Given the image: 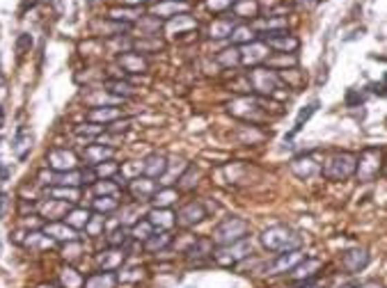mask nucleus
I'll return each mask as SVG.
<instances>
[{"instance_id":"cd10ccee","label":"nucleus","mask_w":387,"mask_h":288,"mask_svg":"<svg viewBox=\"0 0 387 288\" xmlns=\"http://www.w3.org/2000/svg\"><path fill=\"white\" fill-rule=\"evenodd\" d=\"M229 14L234 19H243V21H252L259 17V0H236L232 5Z\"/></svg>"},{"instance_id":"9b49d317","label":"nucleus","mask_w":387,"mask_h":288,"mask_svg":"<svg viewBox=\"0 0 387 288\" xmlns=\"http://www.w3.org/2000/svg\"><path fill=\"white\" fill-rule=\"evenodd\" d=\"M240 50V64L243 66H259V64H264L268 60V55L273 53L271 48H268V44L266 41H250V44H245V46H238Z\"/></svg>"},{"instance_id":"0e129e2a","label":"nucleus","mask_w":387,"mask_h":288,"mask_svg":"<svg viewBox=\"0 0 387 288\" xmlns=\"http://www.w3.org/2000/svg\"><path fill=\"white\" fill-rule=\"evenodd\" d=\"M37 288H62V286H53V284H41V286H37Z\"/></svg>"},{"instance_id":"a19ab883","label":"nucleus","mask_w":387,"mask_h":288,"mask_svg":"<svg viewBox=\"0 0 387 288\" xmlns=\"http://www.w3.org/2000/svg\"><path fill=\"white\" fill-rule=\"evenodd\" d=\"M21 245L28 247V249H37V252H39V249H50V247H53V240H50L44 231H28L26 238L21 240Z\"/></svg>"},{"instance_id":"b1692460","label":"nucleus","mask_w":387,"mask_h":288,"mask_svg":"<svg viewBox=\"0 0 387 288\" xmlns=\"http://www.w3.org/2000/svg\"><path fill=\"white\" fill-rule=\"evenodd\" d=\"M184 254L191 263L202 265L207 258H211V254H214V242H211V238H195V242Z\"/></svg>"},{"instance_id":"4c0bfd02","label":"nucleus","mask_w":387,"mask_h":288,"mask_svg":"<svg viewBox=\"0 0 387 288\" xmlns=\"http://www.w3.org/2000/svg\"><path fill=\"white\" fill-rule=\"evenodd\" d=\"M12 149H14V153H17L19 160H26L28 153H30V149H32V135L23 126L17 131V137H14Z\"/></svg>"},{"instance_id":"4be33fe9","label":"nucleus","mask_w":387,"mask_h":288,"mask_svg":"<svg viewBox=\"0 0 387 288\" xmlns=\"http://www.w3.org/2000/svg\"><path fill=\"white\" fill-rule=\"evenodd\" d=\"M44 233H46L50 240H57V242H71V240H78L76 229H71L67 222H64V220H55V222H46V224H44Z\"/></svg>"},{"instance_id":"2f4dec72","label":"nucleus","mask_w":387,"mask_h":288,"mask_svg":"<svg viewBox=\"0 0 387 288\" xmlns=\"http://www.w3.org/2000/svg\"><path fill=\"white\" fill-rule=\"evenodd\" d=\"M234 28H236L234 17H218L214 19V23L209 26V37L211 39H227Z\"/></svg>"},{"instance_id":"393cba45","label":"nucleus","mask_w":387,"mask_h":288,"mask_svg":"<svg viewBox=\"0 0 387 288\" xmlns=\"http://www.w3.org/2000/svg\"><path fill=\"white\" fill-rule=\"evenodd\" d=\"M294 0H259V17H289Z\"/></svg>"},{"instance_id":"de8ad7c7","label":"nucleus","mask_w":387,"mask_h":288,"mask_svg":"<svg viewBox=\"0 0 387 288\" xmlns=\"http://www.w3.org/2000/svg\"><path fill=\"white\" fill-rule=\"evenodd\" d=\"M94 172H97L99 179H115V176L122 174V165L111 158V160H106V162H101V165L94 167Z\"/></svg>"},{"instance_id":"ea45409f","label":"nucleus","mask_w":387,"mask_h":288,"mask_svg":"<svg viewBox=\"0 0 387 288\" xmlns=\"http://www.w3.org/2000/svg\"><path fill=\"white\" fill-rule=\"evenodd\" d=\"M57 282H60L62 288H83L85 286V277L80 275L76 268H62L57 272Z\"/></svg>"},{"instance_id":"e2e57ef3","label":"nucleus","mask_w":387,"mask_h":288,"mask_svg":"<svg viewBox=\"0 0 387 288\" xmlns=\"http://www.w3.org/2000/svg\"><path fill=\"white\" fill-rule=\"evenodd\" d=\"M381 176H385V179H387V153H385V160H383V174Z\"/></svg>"},{"instance_id":"c9c22d12","label":"nucleus","mask_w":387,"mask_h":288,"mask_svg":"<svg viewBox=\"0 0 387 288\" xmlns=\"http://www.w3.org/2000/svg\"><path fill=\"white\" fill-rule=\"evenodd\" d=\"M257 39L259 37H257V32H254V28L250 23H238L229 35V41L234 44V46H245V44L257 41Z\"/></svg>"},{"instance_id":"dca6fc26","label":"nucleus","mask_w":387,"mask_h":288,"mask_svg":"<svg viewBox=\"0 0 387 288\" xmlns=\"http://www.w3.org/2000/svg\"><path fill=\"white\" fill-rule=\"evenodd\" d=\"M303 258H305V254L301 252V249H294V252H282V254H277V258H275L271 265H266V272H268V275L291 272L298 263L303 261Z\"/></svg>"},{"instance_id":"7c9ffc66","label":"nucleus","mask_w":387,"mask_h":288,"mask_svg":"<svg viewBox=\"0 0 387 288\" xmlns=\"http://www.w3.org/2000/svg\"><path fill=\"white\" fill-rule=\"evenodd\" d=\"M117 284H120V279H117L115 272L99 270V272H94V275L85 277L83 288H115Z\"/></svg>"},{"instance_id":"bf43d9fd","label":"nucleus","mask_w":387,"mask_h":288,"mask_svg":"<svg viewBox=\"0 0 387 288\" xmlns=\"http://www.w3.org/2000/svg\"><path fill=\"white\" fill-rule=\"evenodd\" d=\"M7 202H10V197H7V192L0 190V220L5 218V209H7Z\"/></svg>"},{"instance_id":"423d86ee","label":"nucleus","mask_w":387,"mask_h":288,"mask_svg":"<svg viewBox=\"0 0 387 288\" xmlns=\"http://www.w3.org/2000/svg\"><path fill=\"white\" fill-rule=\"evenodd\" d=\"M383 160L385 149L381 146H367L357 153V165H355V179L360 183H371L383 174Z\"/></svg>"},{"instance_id":"69168bd1","label":"nucleus","mask_w":387,"mask_h":288,"mask_svg":"<svg viewBox=\"0 0 387 288\" xmlns=\"http://www.w3.org/2000/svg\"><path fill=\"white\" fill-rule=\"evenodd\" d=\"M301 288H321V286H314V284H310V282H308V284H303Z\"/></svg>"},{"instance_id":"5701e85b","label":"nucleus","mask_w":387,"mask_h":288,"mask_svg":"<svg viewBox=\"0 0 387 288\" xmlns=\"http://www.w3.org/2000/svg\"><path fill=\"white\" fill-rule=\"evenodd\" d=\"M179 14H188V3H177V0H158V5L151 7V17L170 21Z\"/></svg>"},{"instance_id":"c03bdc74","label":"nucleus","mask_w":387,"mask_h":288,"mask_svg":"<svg viewBox=\"0 0 387 288\" xmlns=\"http://www.w3.org/2000/svg\"><path fill=\"white\" fill-rule=\"evenodd\" d=\"M117 209H120V202H117V197H97L92 202V211L94 213H101V215L115 213Z\"/></svg>"},{"instance_id":"bb28decb","label":"nucleus","mask_w":387,"mask_h":288,"mask_svg":"<svg viewBox=\"0 0 387 288\" xmlns=\"http://www.w3.org/2000/svg\"><path fill=\"white\" fill-rule=\"evenodd\" d=\"M147 220L154 224V229H158V231H172V229L177 227V213L170 209H154L147 215Z\"/></svg>"},{"instance_id":"0eeeda50","label":"nucleus","mask_w":387,"mask_h":288,"mask_svg":"<svg viewBox=\"0 0 387 288\" xmlns=\"http://www.w3.org/2000/svg\"><path fill=\"white\" fill-rule=\"evenodd\" d=\"M250 254H252V242L250 238H245V240L232 242V245H225V247H214L211 261H216V265H220V268H234V265H238L240 261H245Z\"/></svg>"},{"instance_id":"ddd939ff","label":"nucleus","mask_w":387,"mask_h":288,"mask_svg":"<svg viewBox=\"0 0 387 288\" xmlns=\"http://www.w3.org/2000/svg\"><path fill=\"white\" fill-rule=\"evenodd\" d=\"M126 190L129 195L135 199V202H151V197L156 195V181L154 179H147V176H133L129 183H126Z\"/></svg>"},{"instance_id":"6e6552de","label":"nucleus","mask_w":387,"mask_h":288,"mask_svg":"<svg viewBox=\"0 0 387 288\" xmlns=\"http://www.w3.org/2000/svg\"><path fill=\"white\" fill-rule=\"evenodd\" d=\"M321 165H323V160H319V151H303L296 158H291L289 169L301 181H310L321 174Z\"/></svg>"},{"instance_id":"49530a36","label":"nucleus","mask_w":387,"mask_h":288,"mask_svg":"<svg viewBox=\"0 0 387 288\" xmlns=\"http://www.w3.org/2000/svg\"><path fill=\"white\" fill-rule=\"evenodd\" d=\"M317 110H319V101H312L310 106H305V108L301 110V113H298V117H296V124H294V131L289 133V137H294L296 133L301 131V128L305 126V124L310 122V117H312L314 113H317Z\"/></svg>"},{"instance_id":"f3484780","label":"nucleus","mask_w":387,"mask_h":288,"mask_svg":"<svg viewBox=\"0 0 387 288\" xmlns=\"http://www.w3.org/2000/svg\"><path fill=\"white\" fill-rule=\"evenodd\" d=\"M69 209H71V204L60 202V199H50V197H46V199H44V202L37 206L39 215H41L44 220H48V222H55V220H64V218H67Z\"/></svg>"},{"instance_id":"58836bf2","label":"nucleus","mask_w":387,"mask_h":288,"mask_svg":"<svg viewBox=\"0 0 387 288\" xmlns=\"http://www.w3.org/2000/svg\"><path fill=\"white\" fill-rule=\"evenodd\" d=\"M177 199H179V190L165 186L156 190V195L151 197V204H154V209H170V206L177 204Z\"/></svg>"},{"instance_id":"20e7f679","label":"nucleus","mask_w":387,"mask_h":288,"mask_svg":"<svg viewBox=\"0 0 387 288\" xmlns=\"http://www.w3.org/2000/svg\"><path fill=\"white\" fill-rule=\"evenodd\" d=\"M247 80H250V87H252V94L257 96H264V99H273L277 96L280 90H287L280 78V73L268 69L266 64H259V66H252L250 71L245 73Z\"/></svg>"},{"instance_id":"f8f14e48","label":"nucleus","mask_w":387,"mask_h":288,"mask_svg":"<svg viewBox=\"0 0 387 288\" xmlns=\"http://www.w3.org/2000/svg\"><path fill=\"white\" fill-rule=\"evenodd\" d=\"M207 218H209V213H207V209H204L202 202H188L177 211V227L193 229L197 224H202Z\"/></svg>"},{"instance_id":"8fccbe9b","label":"nucleus","mask_w":387,"mask_h":288,"mask_svg":"<svg viewBox=\"0 0 387 288\" xmlns=\"http://www.w3.org/2000/svg\"><path fill=\"white\" fill-rule=\"evenodd\" d=\"M135 48L140 50V53H149V50H160L163 48V44H160L158 37H154V35H144V39L135 41Z\"/></svg>"},{"instance_id":"f03ea898","label":"nucleus","mask_w":387,"mask_h":288,"mask_svg":"<svg viewBox=\"0 0 387 288\" xmlns=\"http://www.w3.org/2000/svg\"><path fill=\"white\" fill-rule=\"evenodd\" d=\"M261 245H264L268 252L282 254V252H294V249L303 247V236L296 231L294 227L289 224H273L261 231Z\"/></svg>"},{"instance_id":"f704fd0d","label":"nucleus","mask_w":387,"mask_h":288,"mask_svg":"<svg viewBox=\"0 0 387 288\" xmlns=\"http://www.w3.org/2000/svg\"><path fill=\"white\" fill-rule=\"evenodd\" d=\"M104 90L111 92L113 96H117V99H131V96L135 94V87L126 83V80L122 78H108L104 83Z\"/></svg>"},{"instance_id":"aec40b11","label":"nucleus","mask_w":387,"mask_h":288,"mask_svg":"<svg viewBox=\"0 0 387 288\" xmlns=\"http://www.w3.org/2000/svg\"><path fill=\"white\" fill-rule=\"evenodd\" d=\"M117 64L122 66V71L126 73H147L149 71V60L142 53H135V50H126L117 57Z\"/></svg>"},{"instance_id":"9d476101","label":"nucleus","mask_w":387,"mask_h":288,"mask_svg":"<svg viewBox=\"0 0 387 288\" xmlns=\"http://www.w3.org/2000/svg\"><path fill=\"white\" fill-rule=\"evenodd\" d=\"M259 39L266 41L273 53H296V50L301 48V39H298L296 35H291L289 30L264 35V37H259Z\"/></svg>"},{"instance_id":"f257e3e1","label":"nucleus","mask_w":387,"mask_h":288,"mask_svg":"<svg viewBox=\"0 0 387 288\" xmlns=\"http://www.w3.org/2000/svg\"><path fill=\"white\" fill-rule=\"evenodd\" d=\"M227 113L234 119L247 124V126H261V124L271 122L273 117L280 115L271 110V99H264L257 94H243L232 99L227 103Z\"/></svg>"},{"instance_id":"338daca9","label":"nucleus","mask_w":387,"mask_h":288,"mask_svg":"<svg viewBox=\"0 0 387 288\" xmlns=\"http://www.w3.org/2000/svg\"><path fill=\"white\" fill-rule=\"evenodd\" d=\"M0 126H3V110H0Z\"/></svg>"},{"instance_id":"2eb2a0df","label":"nucleus","mask_w":387,"mask_h":288,"mask_svg":"<svg viewBox=\"0 0 387 288\" xmlns=\"http://www.w3.org/2000/svg\"><path fill=\"white\" fill-rule=\"evenodd\" d=\"M321 270H323V261H321V258H303V261L291 270V279L298 284H308Z\"/></svg>"},{"instance_id":"09e8293b","label":"nucleus","mask_w":387,"mask_h":288,"mask_svg":"<svg viewBox=\"0 0 387 288\" xmlns=\"http://www.w3.org/2000/svg\"><path fill=\"white\" fill-rule=\"evenodd\" d=\"M216 60L223 66H236V64H240V50H238V46L227 48V50H223V53H218Z\"/></svg>"},{"instance_id":"5fc2aeb1","label":"nucleus","mask_w":387,"mask_h":288,"mask_svg":"<svg viewBox=\"0 0 387 288\" xmlns=\"http://www.w3.org/2000/svg\"><path fill=\"white\" fill-rule=\"evenodd\" d=\"M104 227H106V215H101V213H97V215H92L90 224H87L85 231L90 233V236H99L101 229H104Z\"/></svg>"},{"instance_id":"e433bc0d","label":"nucleus","mask_w":387,"mask_h":288,"mask_svg":"<svg viewBox=\"0 0 387 288\" xmlns=\"http://www.w3.org/2000/svg\"><path fill=\"white\" fill-rule=\"evenodd\" d=\"M172 231H154L149 236L147 240H144V249H147V252H163V249H167L172 245Z\"/></svg>"},{"instance_id":"13d9d810","label":"nucleus","mask_w":387,"mask_h":288,"mask_svg":"<svg viewBox=\"0 0 387 288\" xmlns=\"http://www.w3.org/2000/svg\"><path fill=\"white\" fill-rule=\"evenodd\" d=\"M362 101H364V99H362V96H357L355 90H350L348 96H346V106H348V108H353V106H357V103H362Z\"/></svg>"},{"instance_id":"72a5a7b5","label":"nucleus","mask_w":387,"mask_h":288,"mask_svg":"<svg viewBox=\"0 0 387 288\" xmlns=\"http://www.w3.org/2000/svg\"><path fill=\"white\" fill-rule=\"evenodd\" d=\"M142 17H144L142 7H115V10H111V14H108V19L120 21V23H126V26H131L133 21H140Z\"/></svg>"},{"instance_id":"4468645a","label":"nucleus","mask_w":387,"mask_h":288,"mask_svg":"<svg viewBox=\"0 0 387 288\" xmlns=\"http://www.w3.org/2000/svg\"><path fill=\"white\" fill-rule=\"evenodd\" d=\"M341 268L346 270V275H357L369 265V252L364 247H350L341 254Z\"/></svg>"},{"instance_id":"864d4df0","label":"nucleus","mask_w":387,"mask_h":288,"mask_svg":"<svg viewBox=\"0 0 387 288\" xmlns=\"http://www.w3.org/2000/svg\"><path fill=\"white\" fill-rule=\"evenodd\" d=\"M142 272H144V268H140V265H133V268H129L126 272H122L117 279L124 282V284H133V282H140V279L144 277Z\"/></svg>"},{"instance_id":"a878e982","label":"nucleus","mask_w":387,"mask_h":288,"mask_svg":"<svg viewBox=\"0 0 387 288\" xmlns=\"http://www.w3.org/2000/svg\"><path fill=\"white\" fill-rule=\"evenodd\" d=\"M115 156V149L113 146H104V144H87L85 146V153H83V160L87 167H97L101 162L111 160Z\"/></svg>"},{"instance_id":"a18cd8bd","label":"nucleus","mask_w":387,"mask_h":288,"mask_svg":"<svg viewBox=\"0 0 387 288\" xmlns=\"http://www.w3.org/2000/svg\"><path fill=\"white\" fill-rule=\"evenodd\" d=\"M154 231H156L154 224H151L149 220L144 218V220H138V222H135L133 227H131V238H135V240H142V242H144V240H147Z\"/></svg>"},{"instance_id":"1a4fd4ad","label":"nucleus","mask_w":387,"mask_h":288,"mask_svg":"<svg viewBox=\"0 0 387 288\" xmlns=\"http://www.w3.org/2000/svg\"><path fill=\"white\" fill-rule=\"evenodd\" d=\"M46 165L50 167V172H74L78 169V156L71 149L55 146L46 153Z\"/></svg>"},{"instance_id":"473e14b6","label":"nucleus","mask_w":387,"mask_h":288,"mask_svg":"<svg viewBox=\"0 0 387 288\" xmlns=\"http://www.w3.org/2000/svg\"><path fill=\"white\" fill-rule=\"evenodd\" d=\"M90 220H92V211L80 209V206H71L67 218H64V222H67L71 229H76V231H80V229L85 231L87 224H90Z\"/></svg>"},{"instance_id":"79ce46f5","label":"nucleus","mask_w":387,"mask_h":288,"mask_svg":"<svg viewBox=\"0 0 387 288\" xmlns=\"http://www.w3.org/2000/svg\"><path fill=\"white\" fill-rule=\"evenodd\" d=\"M131 240H133V238H131V229L124 227V224L113 229V231L106 236L108 247H122V249H126V245H129Z\"/></svg>"},{"instance_id":"6ab92c4d","label":"nucleus","mask_w":387,"mask_h":288,"mask_svg":"<svg viewBox=\"0 0 387 288\" xmlns=\"http://www.w3.org/2000/svg\"><path fill=\"white\" fill-rule=\"evenodd\" d=\"M85 119L90 124H99V126H111V124L122 119V110L115 106H97L87 113Z\"/></svg>"},{"instance_id":"7ed1b4c3","label":"nucleus","mask_w":387,"mask_h":288,"mask_svg":"<svg viewBox=\"0 0 387 288\" xmlns=\"http://www.w3.org/2000/svg\"><path fill=\"white\" fill-rule=\"evenodd\" d=\"M357 165V153L350 151H332L328 153V158L321 165V176H325L328 181H348L350 176H355Z\"/></svg>"},{"instance_id":"3c124183","label":"nucleus","mask_w":387,"mask_h":288,"mask_svg":"<svg viewBox=\"0 0 387 288\" xmlns=\"http://www.w3.org/2000/svg\"><path fill=\"white\" fill-rule=\"evenodd\" d=\"M80 252H83V242H80V240L64 242L62 256L67 258V261H78V258H80Z\"/></svg>"},{"instance_id":"412c9836","label":"nucleus","mask_w":387,"mask_h":288,"mask_svg":"<svg viewBox=\"0 0 387 288\" xmlns=\"http://www.w3.org/2000/svg\"><path fill=\"white\" fill-rule=\"evenodd\" d=\"M167 167H170V162H167L163 153H149V156L142 160L140 172L142 176H147V179H160V176H165Z\"/></svg>"},{"instance_id":"37998d69","label":"nucleus","mask_w":387,"mask_h":288,"mask_svg":"<svg viewBox=\"0 0 387 288\" xmlns=\"http://www.w3.org/2000/svg\"><path fill=\"white\" fill-rule=\"evenodd\" d=\"M197 186V169L193 165H186V169L177 176V190L179 192H188Z\"/></svg>"},{"instance_id":"680f3d73","label":"nucleus","mask_w":387,"mask_h":288,"mask_svg":"<svg viewBox=\"0 0 387 288\" xmlns=\"http://www.w3.org/2000/svg\"><path fill=\"white\" fill-rule=\"evenodd\" d=\"M355 288H383V284H378V282H367V284H360V286H355Z\"/></svg>"},{"instance_id":"774afa93","label":"nucleus","mask_w":387,"mask_h":288,"mask_svg":"<svg viewBox=\"0 0 387 288\" xmlns=\"http://www.w3.org/2000/svg\"><path fill=\"white\" fill-rule=\"evenodd\" d=\"M383 85L387 87V73H385V78H383Z\"/></svg>"},{"instance_id":"39448f33","label":"nucleus","mask_w":387,"mask_h":288,"mask_svg":"<svg viewBox=\"0 0 387 288\" xmlns=\"http://www.w3.org/2000/svg\"><path fill=\"white\" fill-rule=\"evenodd\" d=\"M247 236H250V222L243 218H225L220 224L214 229V233H211V242H214V247H225V245H232V242H238V240H245Z\"/></svg>"},{"instance_id":"6e6d98bb","label":"nucleus","mask_w":387,"mask_h":288,"mask_svg":"<svg viewBox=\"0 0 387 288\" xmlns=\"http://www.w3.org/2000/svg\"><path fill=\"white\" fill-rule=\"evenodd\" d=\"M30 48H32V37L28 35V32L19 35V39H17V55H19V60H21V57H23Z\"/></svg>"},{"instance_id":"4d7b16f0","label":"nucleus","mask_w":387,"mask_h":288,"mask_svg":"<svg viewBox=\"0 0 387 288\" xmlns=\"http://www.w3.org/2000/svg\"><path fill=\"white\" fill-rule=\"evenodd\" d=\"M234 3L236 0H209V10L214 14H223V12H229Z\"/></svg>"},{"instance_id":"603ef678","label":"nucleus","mask_w":387,"mask_h":288,"mask_svg":"<svg viewBox=\"0 0 387 288\" xmlns=\"http://www.w3.org/2000/svg\"><path fill=\"white\" fill-rule=\"evenodd\" d=\"M101 133H104V126H99V124H87V126L76 128V135L85 137V140H97Z\"/></svg>"},{"instance_id":"c85d7f7f","label":"nucleus","mask_w":387,"mask_h":288,"mask_svg":"<svg viewBox=\"0 0 387 288\" xmlns=\"http://www.w3.org/2000/svg\"><path fill=\"white\" fill-rule=\"evenodd\" d=\"M46 197L50 199H60V202H67L71 206H76L80 202V188L74 186H48Z\"/></svg>"},{"instance_id":"052dcab7","label":"nucleus","mask_w":387,"mask_h":288,"mask_svg":"<svg viewBox=\"0 0 387 288\" xmlns=\"http://www.w3.org/2000/svg\"><path fill=\"white\" fill-rule=\"evenodd\" d=\"M10 174H12V167H7L3 160H0V181H7L10 179Z\"/></svg>"},{"instance_id":"a211bd4d","label":"nucleus","mask_w":387,"mask_h":288,"mask_svg":"<svg viewBox=\"0 0 387 288\" xmlns=\"http://www.w3.org/2000/svg\"><path fill=\"white\" fill-rule=\"evenodd\" d=\"M124 261H126V249H122V247H108L104 252L97 254V265L101 270H108V272L120 270Z\"/></svg>"},{"instance_id":"c756f323","label":"nucleus","mask_w":387,"mask_h":288,"mask_svg":"<svg viewBox=\"0 0 387 288\" xmlns=\"http://www.w3.org/2000/svg\"><path fill=\"white\" fill-rule=\"evenodd\" d=\"M264 64L273 71H287V69L298 66V55L296 53H271Z\"/></svg>"}]
</instances>
